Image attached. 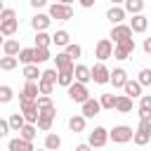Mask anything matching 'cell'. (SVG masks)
Returning a JSON list of instances; mask_svg holds the SVG:
<instances>
[{
	"mask_svg": "<svg viewBox=\"0 0 151 151\" xmlns=\"http://www.w3.org/2000/svg\"><path fill=\"white\" fill-rule=\"evenodd\" d=\"M73 68H76V64H73V66H68V68H59L57 85H61V87H68V85L76 80V76H73Z\"/></svg>",
	"mask_w": 151,
	"mask_h": 151,
	"instance_id": "cell-18",
	"label": "cell"
},
{
	"mask_svg": "<svg viewBox=\"0 0 151 151\" xmlns=\"http://www.w3.org/2000/svg\"><path fill=\"white\" fill-rule=\"evenodd\" d=\"M12 130H9V120H5V118H0V137L5 139L7 134H9Z\"/></svg>",
	"mask_w": 151,
	"mask_h": 151,
	"instance_id": "cell-46",
	"label": "cell"
},
{
	"mask_svg": "<svg viewBox=\"0 0 151 151\" xmlns=\"http://www.w3.org/2000/svg\"><path fill=\"white\" fill-rule=\"evenodd\" d=\"M2 9H5V2H2V0H0V12H2Z\"/></svg>",
	"mask_w": 151,
	"mask_h": 151,
	"instance_id": "cell-55",
	"label": "cell"
},
{
	"mask_svg": "<svg viewBox=\"0 0 151 151\" xmlns=\"http://www.w3.org/2000/svg\"><path fill=\"white\" fill-rule=\"evenodd\" d=\"M59 146H61V137L57 132H47L45 134V149L47 151H57Z\"/></svg>",
	"mask_w": 151,
	"mask_h": 151,
	"instance_id": "cell-29",
	"label": "cell"
},
{
	"mask_svg": "<svg viewBox=\"0 0 151 151\" xmlns=\"http://www.w3.org/2000/svg\"><path fill=\"white\" fill-rule=\"evenodd\" d=\"M52 45V35L47 31H35V47H50Z\"/></svg>",
	"mask_w": 151,
	"mask_h": 151,
	"instance_id": "cell-33",
	"label": "cell"
},
{
	"mask_svg": "<svg viewBox=\"0 0 151 151\" xmlns=\"http://www.w3.org/2000/svg\"><path fill=\"white\" fill-rule=\"evenodd\" d=\"M73 76H76V80H78V83H83V85H87V83L92 80L90 66H85V64H76V68H73Z\"/></svg>",
	"mask_w": 151,
	"mask_h": 151,
	"instance_id": "cell-17",
	"label": "cell"
},
{
	"mask_svg": "<svg viewBox=\"0 0 151 151\" xmlns=\"http://www.w3.org/2000/svg\"><path fill=\"white\" fill-rule=\"evenodd\" d=\"M14 99V90L9 85H0V104H9Z\"/></svg>",
	"mask_w": 151,
	"mask_h": 151,
	"instance_id": "cell-38",
	"label": "cell"
},
{
	"mask_svg": "<svg viewBox=\"0 0 151 151\" xmlns=\"http://www.w3.org/2000/svg\"><path fill=\"white\" fill-rule=\"evenodd\" d=\"M35 151H47V149H45V146H42V149H35Z\"/></svg>",
	"mask_w": 151,
	"mask_h": 151,
	"instance_id": "cell-56",
	"label": "cell"
},
{
	"mask_svg": "<svg viewBox=\"0 0 151 151\" xmlns=\"http://www.w3.org/2000/svg\"><path fill=\"white\" fill-rule=\"evenodd\" d=\"M116 99H118V94H113V92H106V94H101V97H99V104H101V109H106V111H113V109H116Z\"/></svg>",
	"mask_w": 151,
	"mask_h": 151,
	"instance_id": "cell-31",
	"label": "cell"
},
{
	"mask_svg": "<svg viewBox=\"0 0 151 151\" xmlns=\"http://www.w3.org/2000/svg\"><path fill=\"white\" fill-rule=\"evenodd\" d=\"M127 80H130V78H127V71H125V68H113V71H111V80H109V83H111L113 87H125Z\"/></svg>",
	"mask_w": 151,
	"mask_h": 151,
	"instance_id": "cell-19",
	"label": "cell"
},
{
	"mask_svg": "<svg viewBox=\"0 0 151 151\" xmlns=\"http://www.w3.org/2000/svg\"><path fill=\"white\" fill-rule=\"evenodd\" d=\"M9 151H35V146H33V142H28L24 137H14V139H9Z\"/></svg>",
	"mask_w": 151,
	"mask_h": 151,
	"instance_id": "cell-16",
	"label": "cell"
},
{
	"mask_svg": "<svg viewBox=\"0 0 151 151\" xmlns=\"http://www.w3.org/2000/svg\"><path fill=\"white\" fill-rule=\"evenodd\" d=\"M17 59L21 64H35V47H21V52L17 54Z\"/></svg>",
	"mask_w": 151,
	"mask_h": 151,
	"instance_id": "cell-26",
	"label": "cell"
},
{
	"mask_svg": "<svg viewBox=\"0 0 151 151\" xmlns=\"http://www.w3.org/2000/svg\"><path fill=\"white\" fill-rule=\"evenodd\" d=\"M109 2H111V5H123L125 0H109Z\"/></svg>",
	"mask_w": 151,
	"mask_h": 151,
	"instance_id": "cell-52",
	"label": "cell"
},
{
	"mask_svg": "<svg viewBox=\"0 0 151 151\" xmlns=\"http://www.w3.org/2000/svg\"><path fill=\"white\" fill-rule=\"evenodd\" d=\"M116 111H118V113H130V111H132V97L118 94V99H116Z\"/></svg>",
	"mask_w": 151,
	"mask_h": 151,
	"instance_id": "cell-21",
	"label": "cell"
},
{
	"mask_svg": "<svg viewBox=\"0 0 151 151\" xmlns=\"http://www.w3.org/2000/svg\"><path fill=\"white\" fill-rule=\"evenodd\" d=\"M52 59H54V68H57V71H59V68H68V66H73V64H76L66 52H59V54H54Z\"/></svg>",
	"mask_w": 151,
	"mask_h": 151,
	"instance_id": "cell-24",
	"label": "cell"
},
{
	"mask_svg": "<svg viewBox=\"0 0 151 151\" xmlns=\"http://www.w3.org/2000/svg\"><path fill=\"white\" fill-rule=\"evenodd\" d=\"M132 134L134 130L130 125H116L113 130H109V139L113 144H125V142H132Z\"/></svg>",
	"mask_w": 151,
	"mask_h": 151,
	"instance_id": "cell-3",
	"label": "cell"
},
{
	"mask_svg": "<svg viewBox=\"0 0 151 151\" xmlns=\"http://www.w3.org/2000/svg\"><path fill=\"white\" fill-rule=\"evenodd\" d=\"M19 104H21V113H24V118H26V123H38V116H40V109H38V104L33 101V99H19Z\"/></svg>",
	"mask_w": 151,
	"mask_h": 151,
	"instance_id": "cell-6",
	"label": "cell"
},
{
	"mask_svg": "<svg viewBox=\"0 0 151 151\" xmlns=\"http://www.w3.org/2000/svg\"><path fill=\"white\" fill-rule=\"evenodd\" d=\"M123 7H125L127 14H142L144 12V0H125Z\"/></svg>",
	"mask_w": 151,
	"mask_h": 151,
	"instance_id": "cell-30",
	"label": "cell"
},
{
	"mask_svg": "<svg viewBox=\"0 0 151 151\" xmlns=\"http://www.w3.org/2000/svg\"><path fill=\"white\" fill-rule=\"evenodd\" d=\"M17 31H19V21H17V19H12V21H0V33H2L5 38H12Z\"/></svg>",
	"mask_w": 151,
	"mask_h": 151,
	"instance_id": "cell-25",
	"label": "cell"
},
{
	"mask_svg": "<svg viewBox=\"0 0 151 151\" xmlns=\"http://www.w3.org/2000/svg\"><path fill=\"white\" fill-rule=\"evenodd\" d=\"M47 59H52L50 47H35V64H45Z\"/></svg>",
	"mask_w": 151,
	"mask_h": 151,
	"instance_id": "cell-39",
	"label": "cell"
},
{
	"mask_svg": "<svg viewBox=\"0 0 151 151\" xmlns=\"http://www.w3.org/2000/svg\"><path fill=\"white\" fill-rule=\"evenodd\" d=\"M116 47H118V50H123L125 54H132L137 45H134V38H125V40H120V42H116Z\"/></svg>",
	"mask_w": 151,
	"mask_h": 151,
	"instance_id": "cell-37",
	"label": "cell"
},
{
	"mask_svg": "<svg viewBox=\"0 0 151 151\" xmlns=\"http://www.w3.org/2000/svg\"><path fill=\"white\" fill-rule=\"evenodd\" d=\"M139 109L151 111V94H142V97H139Z\"/></svg>",
	"mask_w": 151,
	"mask_h": 151,
	"instance_id": "cell-45",
	"label": "cell"
},
{
	"mask_svg": "<svg viewBox=\"0 0 151 151\" xmlns=\"http://www.w3.org/2000/svg\"><path fill=\"white\" fill-rule=\"evenodd\" d=\"M123 90H125V94L132 97V99H134V97H142V83H139V80H127Z\"/></svg>",
	"mask_w": 151,
	"mask_h": 151,
	"instance_id": "cell-27",
	"label": "cell"
},
{
	"mask_svg": "<svg viewBox=\"0 0 151 151\" xmlns=\"http://www.w3.org/2000/svg\"><path fill=\"white\" fill-rule=\"evenodd\" d=\"M142 50H144L146 54H151V38H144V42H142Z\"/></svg>",
	"mask_w": 151,
	"mask_h": 151,
	"instance_id": "cell-49",
	"label": "cell"
},
{
	"mask_svg": "<svg viewBox=\"0 0 151 151\" xmlns=\"http://www.w3.org/2000/svg\"><path fill=\"white\" fill-rule=\"evenodd\" d=\"M17 64H19V59H17V57H7V54H2V57H0V68H2V71H14V68H17Z\"/></svg>",
	"mask_w": 151,
	"mask_h": 151,
	"instance_id": "cell-36",
	"label": "cell"
},
{
	"mask_svg": "<svg viewBox=\"0 0 151 151\" xmlns=\"http://www.w3.org/2000/svg\"><path fill=\"white\" fill-rule=\"evenodd\" d=\"M57 2H64V5H71L73 0H57Z\"/></svg>",
	"mask_w": 151,
	"mask_h": 151,
	"instance_id": "cell-54",
	"label": "cell"
},
{
	"mask_svg": "<svg viewBox=\"0 0 151 151\" xmlns=\"http://www.w3.org/2000/svg\"><path fill=\"white\" fill-rule=\"evenodd\" d=\"M38 90H40V94H52L54 85L52 83H45V80H38Z\"/></svg>",
	"mask_w": 151,
	"mask_h": 151,
	"instance_id": "cell-44",
	"label": "cell"
},
{
	"mask_svg": "<svg viewBox=\"0 0 151 151\" xmlns=\"http://www.w3.org/2000/svg\"><path fill=\"white\" fill-rule=\"evenodd\" d=\"M0 142H2V137H0Z\"/></svg>",
	"mask_w": 151,
	"mask_h": 151,
	"instance_id": "cell-57",
	"label": "cell"
},
{
	"mask_svg": "<svg viewBox=\"0 0 151 151\" xmlns=\"http://www.w3.org/2000/svg\"><path fill=\"white\" fill-rule=\"evenodd\" d=\"M40 76H42V71L38 68V64H24V78H26V80L38 83V80H40Z\"/></svg>",
	"mask_w": 151,
	"mask_h": 151,
	"instance_id": "cell-20",
	"label": "cell"
},
{
	"mask_svg": "<svg viewBox=\"0 0 151 151\" xmlns=\"http://www.w3.org/2000/svg\"><path fill=\"white\" fill-rule=\"evenodd\" d=\"M12 19H17V12H14L12 7H5V9L0 12V21H12Z\"/></svg>",
	"mask_w": 151,
	"mask_h": 151,
	"instance_id": "cell-42",
	"label": "cell"
},
{
	"mask_svg": "<svg viewBox=\"0 0 151 151\" xmlns=\"http://www.w3.org/2000/svg\"><path fill=\"white\" fill-rule=\"evenodd\" d=\"M78 5L85 7V9H90V7H94V0H78Z\"/></svg>",
	"mask_w": 151,
	"mask_h": 151,
	"instance_id": "cell-50",
	"label": "cell"
},
{
	"mask_svg": "<svg viewBox=\"0 0 151 151\" xmlns=\"http://www.w3.org/2000/svg\"><path fill=\"white\" fill-rule=\"evenodd\" d=\"M106 142H109V130L101 127V125H97V127L87 134V144H90L92 149H101V146H106Z\"/></svg>",
	"mask_w": 151,
	"mask_h": 151,
	"instance_id": "cell-5",
	"label": "cell"
},
{
	"mask_svg": "<svg viewBox=\"0 0 151 151\" xmlns=\"http://www.w3.org/2000/svg\"><path fill=\"white\" fill-rule=\"evenodd\" d=\"M35 134H38V125H35V123H26V125L19 130V137H24V139H28V142H33Z\"/></svg>",
	"mask_w": 151,
	"mask_h": 151,
	"instance_id": "cell-32",
	"label": "cell"
},
{
	"mask_svg": "<svg viewBox=\"0 0 151 151\" xmlns=\"http://www.w3.org/2000/svg\"><path fill=\"white\" fill-rule=\"evenodd\" d=\"M132 142H134L137 146H146V144L151 142V132H144V130H134V134H132Z\"/></svg>",
	"mask_w": 151,
	"mask_h": 151,
	"instance_id": "cell-34",
	"label": "cell"
},
{
	"mask_svg": "<svg viewBox=\"0 0 151 151\" xmlns=\"http://www.w3.org/2000/svg\"><path fill=\"white\" fill-rule=\"evenodd\" d=\"M2 45H5V35L0 33V47H2Z\"/></svg>",
	"mask_w": 151,
	"mask_h": 151,
	"instance_id": "cell-53",
	"label": "cell"
},
{
	"mask_svg": "<svg viewBox=\"0 0 151 151\" xmlns=\"http://www.w3.org/2000/svg\"><path fill=\"white\" fill-rule=\"evenodd\" d=\"M109 38H113V45L120 42V40H125V38H132L130 24H116V26H111V35Z\"/></svg>",
	"mask_w": 151,
	"mask_h": 151,
	"instance_id": "cell-10",
	"label": "cell"
},
{
	"mask_svg": "<svg viewBox=\"0 0 151 151\" xmlns=\"http://www.w3.org/2000/svg\"><path fill=\"white\" fill-rule=\"evenodd\" d=\"M57 78H59V71H57V68H45V71H42V76H40V80L52 83V85H57Z\"/></svg>",
	"mask_w": 151,
	"mask_h": 151,
	"instance_id": "cell-40",
	"label": "cell"
},
{
	"mask_svg": "<svg viewBox=\"0 0 151 151\" xmlns=\"http://www.w3.org/2000/svg\"><path fill=\"white\" fill-rule=\"evenodd\" d=\"M137 80L142 83V87L151 85V68H142V71H139V76H137Z\"/></svg>",
	"mask_w": 151,
	"mask_h": 151,
	"instance_id": "cell-41",
	"label": "cell"
},
{
	"mask_svg": "<svg viewBox=\"0 0 151 151\" xmlns=\"http://www.w3.org/2000/svg\"><path fill=\"white\" fill-rule=\"evenodd\" d=\"M66 90H68V99H71V101H76V104H83V101H87V99H90L87 85H83V83H78V80H73Z\"/></svg>",
	"mask_w": 151,
	"mask_h": 151,
	"instance_id": "cell-4",
	"label": "cell"
},
{
	"mask_svg": "<svg viewBox=\"0 0 151 151\" xmlns=\"http://www.w3.org/2000/svg\"><path fill=\"white\" fill-rule=\"evenodd\" d=\"M64 52H66V54H68V57H71V59H73V61H76V59H80V57H83V47H80V45H78V42H68V45H66V47H64Z\"/></svg>",
	"mask_w": 151,
	"mask_h": 151,
	"instance_id": "cell-35",
	"label": "cell"
},
{
	"mask_svg": "<svg viewBox=\"0 0 151 151\" xmlns=\"http://www.w3.org/2000/svg\"><path fill=\"white\" fill-rule=\"evenodd\" d=\"M40 97V90H38V83H33V80H26V85H24V90H21V94H19V99H38Z\"/></svg>",
	"mask_w": 151,
	"mask_h": 151,
	"instance_id": "cell-14",
	"label": "cell"
},
{
	"mask_svg": "<svg viewBox=\"0 0 151 151\" xmlns=\"http://www.w3.org/2000/svg\"><path fill=\"white\" fill-rule=\"evenodd\" d=\"M149 19H151V17H149Z\"/></svg>",
	"mask_w": 151,
	"mask_h": 151,
	"instance_id": "cell-58",
	"label": "cell"
},
{
	"mask_svg": "<svg viewBox=\"0 0 151 151\" xmlns=\"http://www.w3.org/2000/svg\"><path fill=\"white\" fill-rule=\"evenodd\" d=\"M85 125H87V118L83 116V113H76V116H71L68 118V130L71 132H85Z\"/></svg>",
	"mask_w": 151,
	"mask_h": 151,
	"instance_id": "cell-15",
	"label": "cell"
},
{
	"mask_svg": "<svg viewBox=\"0 0 151 151\" xmlns=\"http://www.w3.org/2000/svg\"><path fill=\"white\" fill-rule=\"evenodd\" d=\"M19 52H21V45H19V40H14V38L5 40V45H2V54H7V57H17Z\"/></svg>",
	"mask_w": 151,
	"mask_h": 151,
	"instance_id": "cell-23",
	"label": "cell"
},
{
	"mask_svg": "<svg viewBox=\"0 0 151 151\" xmlns=\"http://www.w3.org/2000/svg\"><path fill=\"white\" fill-rule=\"evenodd\" d=\"M28 2H31V7H33V9H42V7L47 5V0H28Z\"/></svg>",
	"mask_w": 151,
	"mask_h": 151,
	"instance_id": "cell-47",
	"label": "cell"
},
{
	"mask_svg": "<svg viewBox=\"0 0 151 151\" xmlns=\"http://www.w3.org/2000/svg\"><path fill=\"white\" fill-rule=\"evenodd\" d=\"M130 28H132V33H144V31L149 28V17H146L144 12H142V14H132Z\"/></svg>",
	"mask_w": 151,
	"mask_h": 151,
	"instance_id": "cell-13",
	"label": "cell"
},
{
	"mask_svg": "<svg viewBox=\"0 0 151 151\" xmlns=\"http://www.w3.org/2000/svg\"><path fill=\"white\" fill-rule=\"evenodd\" d=\"M52 42H54L57 47H66V45L71 42V35H68V31H64V28L54 31V33H52Z\"/></svg>",
	"mask_w": 151,
	"mask_h": 151,
	"instance_id": "cell-22",
	"label": "cell"
},
{
	"mask_svg": "<svg viewBox=\"0 0 151 151\" xmlns=\"http://www.w3.org/2000/svg\"><path fill=\"white\" fill-rule=\"evenodd\" d=\"M76 151H92V146L85 142V144H78V146H76Z\"/></svg>",
	"mask_w": 151,
	"mask_h": 151,
	"instance_id": "cell-51",
	"label": "cell"
},
{
	"mask_svg": "<svg viewBox=\"0 0 151 151\" xmlns=\"http://www.w3.org/2000/svg\"><path fill=\"white\" fill-rule=\"evenodd\" d=\"M54 116H57V106H47V109H40V116H38V130L40 132H50L52 130V123H54Z\"/></svg>",
	"mask_w": 151,
	"mask_h": 151,
	"instance_id": "cell-2",
	"label": "cell"
},
{
	"mask_svg": "<svg viewBox=\"0 0 151 151\" xmlns=\"http://www.w3.org/2000/svg\"><path fill=\"white\" fill-rule=\"evenodd\" d=\"M90 73H92V80H94L97 85H106V83L111 80V71H109V66H106L104 61H97V64L90 68Z\"/></svg>",
	"mask_w": 151,
	"mask_h": 151,
	"instance_id": "cell-8",
	"label": "cell"
},
{
	"mask_svg": "<svg viewBox=\"0 0 151 151\" xmlns=\"http://www.w3.org/2000/svg\"><path fill=\"white\" fill-rule=\"evenodd\" d=\"M83 109H80V113L85 116V118H94L99 111H101V104H99V99H94V97H90L87 101H83L80 104Z\"/></svg>",
	"mask_w": 151,
	"mask_h": 151,
	"instance_id": "cell-11",
	"label": "cell"
},
{
	"mask_svg": "<svg viewBox=\"0 0 151 151\" xmlns=\"http://www.w3.org/2000/svg\"><path fill=\"white\" fill-rule=\"evenodd\" d=\"M50 24H52V17H50V14H45V12H38V14H33V19H31L33 31H47V28H50Z\"/></svg>",
	"mask_w": 151,
	"mask_h": 151,
	"instance_id": "cell-12",
	"label": "cell"
},
{
	"mask_svg": "<svg viewBox=\"0 0 151 151\" xmlns=\"http://www.w3.org/2000/svg\"><path fill=\"white\" fill-rule=\"evenodd\" d=\"M137 113H139V120H151V111H144V109H139Z\"/></svg>",
	"mask_w": 151,
	"mask_h": 151,
	"instance_id": "cell-48",
	"label": "cell"
},
{
	"mask_svg": "<svg viewBox=\"0 0 151 151\" xmlns=\"http://www.w3.org/2000/svg\"><path fill=\"white\" fill-rule=\"evenodd\" d=\"M113 40H109V38H101L97 45H94V57L99 59V61H106V59H111L113 57Z\"/></svg>",
	"mask_w": 151,
	"mask_h": 151,
	"instance_id": "cell-7",
	"label": "cell"
},
{
	"mask_svg": "<svg viewBox=\"0 0 151 151\" xmlns=\"http://www.w3.org/2000/svg\"><path fill=\"white\" fill-rule=\"evenodd\" d=\"M35 104H38V109H47V106H52V97L50 94H40L35 99Z\"/></svg>",
	"mask_w": 151,
	"mask_h": 151,
	"instance_id": "cell-43",
	"label": "cell"
},
{
	"mask_svg": "<svg viewBox=\"0 0 151 151\" xmlns=\"http://www.w3.org/2000/svg\"><path fill=\"white\" fill-rule=\"evenodd\" d=\"M47 14L52 19H57V21H71L73 19V7L64 5V2H52L50 9H47Z\"/></svg>",
	"mask_w": 151,
	"mask_h": 151,
	"instance_id": "cell-1",
	"label": "cell"
},
{
	"mask_svg": "<svg viewBox=\"0 0 151 151\" xmlns=\"http://www.w3.org/2000/svg\"><path fill=\"white\" fill-rule=\"evenodd\" d=\"M125 17H127V12H125V7H123V5H111V7L106 9V19L111 21V26L123 24V21H125Z\"/></svg>",
	"mask_w": 151,
	"mask_h": 151,
	"instance_id": "cell-9",
	"label": "cell"
},
{
	"mask_svg": "<svg viewBox=\"0 0 151 151\" xmlns=\"http://www.w3.org/2000/svg\"><path fill=\"white\" fill-rule=\"evenodd\" d=\"M7 120H9V130H12V132H19V130L26 125V118H24V113H21V111H19V113H12Z\"/></svg>",
	"mask_w": 151,
	"mask_h": 151,
	"instance_id": "cell-28",
	"label": "cell"
}]
</instances>
